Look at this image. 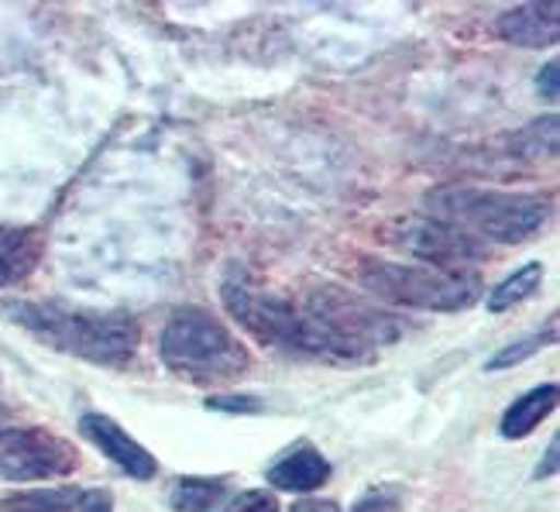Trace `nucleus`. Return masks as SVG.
<instances>
[{
    "mask_svg": "<svg viewBox=\"0 0 560 512\" xmlns=\"http://www.w3.org/2000/svg\"><path fill=\"white\" fill-rule=\"evenodd\" d=\"M4 313L18 327L38 337L42 345L72 358H83L90 364H107V369L131 361L141 345V327L131 313L86 310L59 300L11 303L4 306Z\"/></svg>",
    "mask_w": 560,
    "mask_h": 512,
    "instance_id": "f257e3e1",
    "label": "nucleus"
},
{
    "mask_svg": "<svg viewBox=\"0 0 560 512\" xmlns=\"http://www.w3.org/2000/svg\"><path fill=\"white\" fill-rule=\"evenodd\" d=\"M221 300L231 321L245 327L261 348H276L289 358H310L327 364H364L303 303H292L279 292H265L252 282H224Z\"/></svg>",
    "mask_w": 560,
    "mask_h": 512,
    "instance_id": "f03ea898",
    "label": "nucleus"
},
{
    "mask_svg": "<svg viewBox=\"0 0 560 512\" xmlns=\"http://www.w3.org/2000/svg\"><path fill=\"white\" fill-rule=\"evenodd\" d=\"M159 354L165 369L189 385H221L252 369V354L241 337L200 306H179L168 313Z\"/></svg>",
    "mask_w": 560,
    "mask_h": 512,
    "instance_id": "7ed1b4c3",
    "label": "nucleus"
},
{
    "mask_svg": "<svg viewBox=\"0 0 560 512\" xmlns=\"http://www.w3.org/2000/svg\"><path fill=\"white\" fill-rule=\"evenodd\" d=\"M427 210L436 221H447L460 231L481 237L485 245H523L537 234L550 203L529 193H502V189H475V186H444L427 193Z\"/></svg>",
    "mask_w": 560,
    "mask_h": 512,
    "instance_id": "20e7f679",
    "label": "nucleus"
},
{
    "mask_svg": "<svg viewBox=\"0 0 560 512\" xmlns=\"http://www.w3.org/2000/svg\"><path fill=\"white\" fill-rule=\"evenodd\" d=\"M358 282L375 303L457 313L481 296V279L475 272H441L427 265H399L385 258H361Z\"/></svg>",
    "mask_w": 560,
    "mask_h": 512,
    "instance_id": "39448f33",
    "label": "nucleus"
},
{
    "mask_svg": "<svg viewBox=\"0 0 560 512\" xmlns=\"http://www.w3.org/2000/svg\"><path fill=\"white\" fill-rule=\"evenodd\" d=\"M316 321H320L334 337H340L345 345L361 358L372 361L378 354V348L393 345V340L402 337V330L409 327L402 316L388 313L385 306H378L375 300H358L354 292L340 289V286H320L313 289L306 303H303Z\"/></svg>",
    "mask_w": 560,
    "mask_h": 512,
    "instance_id": "423d86ee",
    "label": "nucleus"
},
{
    "mask_svg": "<svg viewBox=\"0 0 560 512\" xmlns=\"http://www.w3.org/2000/svg\"><path fill=\"white\" fill-rule=\"evenodd\" d=\"M393 245L406 255L420 258L427 268H441V272H468V265H478L492 258L489 245L481 237L460 231L436 217H412L393 228Z\"/></svg>",
    "mask_w": 560,
    "mask_h": 512,
    "instance_id": "0eeeda50",
    "label": "nucleus"
},
{
    "mask_svg": "<svg viewBox=\"0 0 560 512\" xmlns=\"http://www.w3.org/2000/svg\"><path fill=\"white\" fill-rule=\"evenodd\" d=\"M72 468H77V451L52 430H0V478L4 481H48L69 475Z\"/></svg>",
    "mask_w": 560,
    "mask_h": 512,
    "instance_id": "6e6552de",
    "label": "nucleus"
},
{
    "mask_svg": "<svg viewBox=\"0 0 560 512\" xmlns=\"http://www.w3.org/2000/svg\"><path fill=\"white\" fill-rule=\"evenodd\" d=\"M80 433L125 475H131L138 481L155 478V472H159L155 454L149 447H141L117 420L104 417V412H86V417L80 420Z\"/></svg>",
    "mask_w": 560,
    "mask_h": 512,
    "instance_id": "1a4fd4ad",
    "label": "nucleus"
},
{
    "mask_svg": "<svg viewBox=\"0 0 560 512\" xmlns=\"http://www.w3.org/2000/svg\"><path fill=\"white\" fill-rule=\"evenodd\" d=\"M499 35L520 48H550L560 38V4H520L495 21Z\"/></svg>",
    "mask_w": 560,
    "mask_h": 512,
    "instance_id": "9d476101",
    "label": "nucleus"
},
{
    "mask_svg": "<svg viewBox=\"0 0 560 512\" xmlns=\"http://www.w3.org/2000/svg\"><path fill=\"white\" fill-rule=\"evenodd\" d=\"M269 481L282 492H313V489H320V485L330 481V465L320 451L303 444V447L289 451L276 461V465L269 468Z\"/></svg>",
    "mask_w": 560,
    "mask_h": 512,
    "instance_id": "9b49d317",
    "label": "nucleus"
},
{
    "mask_svg": "<svg viewBox=\"0 0 560 512\" xmlns=\"http://www.w3.org/2000/svg\"><path fill=\"white\" fill-rule=\"evenodd\" d=\"M42 258V237L32 228H0V289L35 272Z\"/></svg>",
    "mask_w": 560,
    "mask_h": 512,
    "instance_id": "f8f14e48",
    "label": "nucleus"
},
{
    "mask_svg": "<svg viewBox=\"0 0 560 512\" xmlns=\"http://www.w3.org/2000/svg\"><path fill=\"white\" fill-rule=\"evenodd\" d=\"M557 393H560V388H557L553 382H547V385H540V388H529L526 396H520L513 406H509V409L502 412V423H499V430H502L505 441H523L526 433L537 430V427L550 417V412H553Z\"/></svg>",
    "mask_w": 560,
    "mask_h": 512,
    "instance_id": "ddd939ff",
    "label": "nucleus"
},
{
    "mask_svg": "<svg viewBox=\"0 0 560 512\" xmlns=\"http://www.w3.org/2000/svg\"><path fill=\"white\" fill-rule=\"evenodd\" d=\"M228 481L224 478H179L168 492L176 512H210L217 502L224 499Z\"/></svg>",
    "mask_w": 560,
    "mask_h": 512,
    "instance_id": "4468645a",
    "label": "nucleus"
},
{
    "mask_svg": "<svg viewBox=\"0 0 560 512\" xmlns=\"http://www.w3.org/2000/svg\"><path fill=\"white\" fill-rule=\"evenodd\" d=\"M540 279H544V265H540V261H529V265L516 268L513 276H505V279L489 292V300H485V303H489V310H492V313L513 310L516 303L529 300L533 292H537Z\"/></svg>",
    "mask_w": 560,
    "mask_h": 512,
    "instance_id": "2eb2a0df",
    "label": "nucleus"
},
{
    "mask_svg": "<svg viewBox=\"0 0 560 512\" xmlns=\"http://www.w3.org/2000/svg\"><path fill=\"white\" fill-rule=\"evenodd\" d=\"M516 152L529 162H544L557 155V114L533 120L516 135Z\"/></svg>",
    "mask_w": 560,
    "mask_h": 512,
    "instance_id": "dca6fc26",
    "label": "nucleus"
},
{
    "mask_svg": "<svg viewBox=\"0 0 560 512\" xmlns=\"http://www.w3.org/2000/svg\"><path fill=\"white\" fill-rule=\"evenodd\" d=\"M80 499V489H52V492H21L0 505V512H62Z\"/></svg>",
    "mask_w": 560,
    "mask_h": 512,
    "instance_id": "f3484780",
    "label": "nucleus"
},
{
    "mask_svg": "<svg viewBox=\"0 0 560 512\" xmlns=\"http://www.w3.org/2000/svg\"><path fill=\"white\" fill-rule=\"evenodd\" d=\"M557 337V330H553V321H550V330L544 334H533V337H526V340H516V345H509V348H502L495 358H489L485 361V369L489 372H502V369H513V364H520V361H526V358H533L537 351H544L550 340Z\"/></svg>",
    "mask_w": 560,
    "mask_h": 512,
    "instance_id": "a211bd4d",
    "label": "nucleus"
},
{
    "mask_svg": "<svg viewBox=\"0 0 560 512\" xmlns=\"http://www.w3.org/2000/svg\"><path fill=\"white\" fill-rule=\"evenodd\" d=\"M399 505H402L399 489H369L351 512H399Z\"/></svg>",
    "mask_w": 560,
    "mask_h": 512,
    "instance_id": "6ab92c4d",
    "label": "nucleus"
},
{
    "mask_svg": "<svg viewBox=\"0 0 560 512\" xmlns=\"http://www.w3.org/2000/svg\"><path fill=\"white\" fill-rule=\"evenodd\" d=\"M224 512H279V499L272 492L248 489V492H241L237 499H231V505Z\"/></svg>",
    "mask_w": 560,
    "mask_h": 512,
    "instance_id": "aec40b11",
    "label": "nucleus"
},
{
    "mask_svg": "<svg viewBox=\"0 0 560 512\" xmlns=\"http://www.w3.org/2000/svg\"><path fill=\"white\" fill-rule=\"evenodd\" d=\"M207 406L221 412H261V399L255 396H210Z\"/></svg>",
    "mask_w": 560,
    "mask_h": 512,
    "instance_id": "412c9836",
    "label": "nucleus"
},
{
    "mask_svg": "<svg viewBox=\"0 0 560 512\" xmlns=\"http://www.w3.org/2000/svg\"><path fill=\"white\" fill-rule=\"evenodd\" d=\"M537 90H540V96H547L550 104H557V93H560V83H557V59H550V62L540 69Z\"/></svg>",
    "mask_w": 560,
    "mask_h": 512,
    "instance_id": "4be33fe9",
    "label": "nucleus"
},
{
    "mask_svg": "<svg viewBox=\"0 0 560 512\" xmlns=\"http://www.w3.org/2000/svg\"><path fill=\"white\" fill-rule=\"evenodd\" d=\"M289 512H340V505L334 499H300Z\"/></svg>",
    "mask_w": 560,
    "mask_h": 512,
    "instance_id": "5701e85b",
    "label": "nucleus"
},
{
    "mask_svg": "<svg viewBox=\"0 0 560 512\" xmlns=\"http://www.w3.org/2000/svg\"><path fill=\"white\" fill-rule=\"evenodd\" d=\"M557 454H560V441L553 437L550 447H547V457L540 461V468H537V478H550V475H557Z\"/></svg>",
    "mask_w": 560,
    "mask_h": 512,
    "instance_id": "b1692460",
    "label": "nucleus"
}]
</instances>
